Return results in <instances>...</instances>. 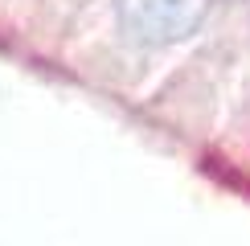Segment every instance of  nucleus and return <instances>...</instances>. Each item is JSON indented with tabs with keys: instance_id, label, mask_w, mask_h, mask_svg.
<instances>
[{
	"instance_id": "1",
	"label": "nucleus",
	"mask_w": 250,
	"mask_h": 246,
	"mask_svg": "<svg viewBox=\"0 0 250 246\" xmlns=\"http://www.w3.org/2000/svg\"><path fill=\"white\" fill-rule=\"evenodd\" d=\"M213 0H115L123 33L140 45H172L197 33Z\"/></svg>"
}]
</instances>
